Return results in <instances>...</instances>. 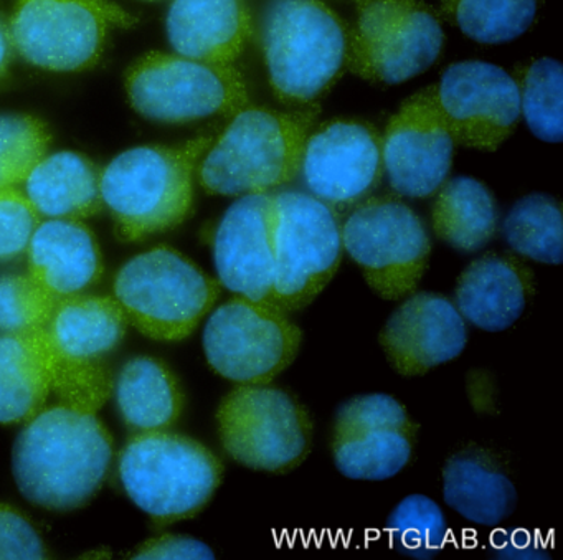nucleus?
<instances>
[{
  "label": "nucleus",
  "instance_id": "obj_23",
  "mask_svg": "<svg viewBox=\"0 0 563 560\" xmlns=\"http://www.w3.org/2000/svg\"><path fill=\"white\" fill-rule=\"evenodd\" d=\"M27 249L32 278L58 299L80 295L103 273L97 239L78 220L38 223Z\"/></svg>",
  "mask_w": 563,
  "mask_h": 560
},
{
  "label": "nucleus",
  "instance_id": "obj_20",
  "mask_svg": "<svg viewBox=\"0 0 563 560\" xmlns=\"http://www.w3.org/2000/svg\"><path fill=\"white\" fill-rule=\"evenodd\" d=\"M536 292V273L519 255L490 252L461 272L453 303L474 328L503 332L519 321Z\"/></svg>",
  "mask_w": 563,
  "mask_h": 560
},
{
  "label": "nucleus",
  "instance_id": "obj_7",
  "mask_svg": "<svg viewBox=\"0 0 563 560\" xmlns=\"http://www.w3.org/2000/svg\"><path fill=\"white\" fill-rule=\"evenodd\" d=\"M219 296L220 283L170 246L134 256L114 279L126 318L156 341L189 338Z\"/></svg>",
  "mask_w": 563,
  "mask_h": 560
},
{
  "label": "nucleus",
  "instance_id": "obj_38",
  "mask_svg": "<svg viewBox=\"0 0 563 560\" xmlns=\"http://www.w3.org/2000/svg\"><path fill=\"white\" fill-rule=\"evenodd\" d=\"M494 552L507 559H536L540 553L539 543L527 532H514L504 539L493 540Z\"/></svg>",
  "mask_w": 563,
  "mask_h": 560
},
{
  "label": "nucleus",
  "instance_id": "obj_12",
  "mask_svg": "<svg viewBox=\"0 0 563 560\" xmlns=\"http://www.w3.org/2000/svg\"><path fill=\"white\" fill-rule=\"evenodd\" d=\"M133 22L108 0H19L8 29L12 48L34 67L80 72L98 64L113 25Z\"/></svg>",
  "mask_w": 563,
  "mask_h": 560
},
{
  "label": "nucleus",
  "instance_id": "obj_22",
  "mask_svg": "<svg viewBox=\"0 0 563 560\" xmlns=\"http://www.w3.org/2000/svg\"><path fill=\"white\" fill-rule=\"evenodd\" d=\"M243 0H174L167 35L177 54L207 64L232 65L252 35Z\"/></svg>",
  "mask_w": 563,
  "mask_h": 560
},
{
  "label": "nucleus",
  "instance_id": "obj_24",
  "mask_svg": "<svg viewBox=\"0 0 563 560\" xmlns=\"http://www.w3.org/2000/svg\"><path fill=\"white\" fill-rule=\"evenodd\" d=\"M55 365L47 328L0 336V424H24L44 408Z\"/></svg>",
  "mask_w": 563,
  "mask_h": 560
},
{
  "label": "nucleus",
  "instance_id": "obj_31",
  "mask_svg": "<svg viewBox=\"0 0 563 560\" xmlns=\"http://www.w3.org/2000/svg\"><path fill=\"white\" fill-rule=\"evenodd\" d=\"M385 529L391 549L410 559H434L446 546V517L437 501L424 494L401 499L388 516Z\"/></svg>",
  "mask_w": 563,
  "mask_h": 560
},
{
  "label": "nucleus",
  "instance_id": "obj_28",
  "mask_svg": "<svg viewBox=\"0 0 563 560\" xmlns=\"http://www.w3.org/2000/svg\"><path fill=\"white\" fill-rule=\"evenodd\" d=\"M117 398L124 421L141 431L167 430L184 410L176 375L153 358L126 362L118 378Z\"/></svg>",
  "mask_w": 563,
  "mask_h": 560
},
{
  "label": "nucleus",
  "instance_id": "obj_9",
  "mask_svg": "<svg viewBox=\"0 0 563 560\" xmlns=\"http://www.w3.org/2000/svg\"><path fill=\"white\" fill-rule=\"evenodd\" d=\"M273 303L286 312L311 305L344 255L339 213L311 194L276 193Z\"/></svg>",
  "mask_w": 563,
  "mask_h": 560
},
{
  "label": "nucleus",
  "instance_id": "obj_37",
  "mask_svg": "<svg viewBox=\"0 0 563 560\" xmlns=\"http://www.w3.org/2000/svg\"><path fill=\"white\" fill-rule=\"evenodd\" d=\"M134 559H216V552L202 540L189 536L166 534L157 539L147 540L134 553Z\"/></svg>",
  "mask_w": 563,
  "mask_h": 560
},
{
  "label": "nucleus",
  "instance_id": "obj_32",
  "mask_svg": "<svg viewBox=\"0 0 563 560\" xmlns=\"http://www.w3.org/2000/svg\"><path fill=\"white\" fill-rule=\"evenodd\" d=\"M520 113L533 136L547 143H560L563 136L562 65L553 58H540L517 72Z\"/></svg>",
  "mask_w": 563,
  "mask_h": 560
},
{
  "label": "nucleus",
  "instance_id": "obj_8",
  "mask_svg": "<svg viewBox=\"0 0 563 560\" xmlns=\"http://www.w3.org/2000/svg\"><path fill=\"white\" fill-rule=\"evenodd\" d=\"M344 252L375 295L400 301L417 292L428 268L431 240L423 220L397 197H367L341 222Z\"/></svg>",
  "mask_w": 563,
  "mask_h": 560
},
{
  "label": "nucleus",
  "instance_id": "obj_34",
  "mask_svg": "<svg viewBox=\"0 0 563 560\" xmlns=\"http://www.w3.org/2000/svg\"><path fill=\"white\" fill-rule=\"evenodd\" d=\"M60 299L31 275L0 276V332L45 329Z\"/></svg>",
  "mask_w": 563,
  "mask_h": 560
},
{
  "label": "nucleus",
  "instance_id": "obj_18",
  "mask_svg": "<svg viewBox=\"0 0 563 560\" xmlns=\"http://www.w3.org/2000/svg\"><path fill=\"white\" fill-rule=\"evenodd\" d=\"M466 344V321L440 293H411L378 332L388 365L401 377L427 375L460 358Z\"/></svg>",
  "mask_w": 563,
  "mask_h": 560
},
{
  "label": "nucleus",
  "instance_id": "obj_19",
  "mask_svg": "<svg viewBox=\"0 0 563 560\" xmlns=\"http://www.w3.org/2000/svg\"><path fill=\"white\" fill-rule=\"evenodd\" d=\"M275 194L240 197L227 210L213 237L220 283L253 301L273 303L275 278Z\"/></svg>",
  "mask_w": 563,
  "mask_h": 560
},
{
  "label": "nucleus",
  "instance_id": "obj_13",
  "mask_svg": "<svg viewBox=\"0 0 563 560\" xmlns=\"http://www.w3.org/2000/svg\"><path fill=\"white\" fill-rule=\"evenodd\" d=\"M443 44L440 21L423 2L358 0L347 65L372 84H404L434 65Z\"/></svg>",
  "mask_w": 563,
  "mask_h": 560
},
{
  "label": "nucleus",
  "instance_id": "obj_11",
  "mask_svg": "<svg viewBox=\"0 0 563 560\" xmlns=\"http://www.w3.org/2000/svg\"><path fill=\"white\" fill-rule=\"evenodd\" d=\"M126 91L137 113L161 123H190L232 114L249 103L245 80L232 65L159 52H151L131 65Z\"/></svg>",
  "mask_w": 563,
  "mask_h": 560
},
{
  "label": "nucleus",
  "instance_id": "obj_5",
  "mask_svg": "<svg viewBox=\"0 0 563 560\" xmlns=\"http://www.w3.org/2000/svg\"><path fill=\"white\" fill-rule=\"evenodd\" d=\"M223 471L222 460L206 444L166 430L134 435L120 458L128 496L157 524L202 513L222 484Z\"/></svg>",
  "mask_w": 563,
  "mask_h": 560
},
{
  "label": "nucleus",
  "instance_id": "obj_21",
  "mask_svg": "<svg viewBox=\"0 0 563 560\" xmlns=\"http://www.w3.org/2000/svg\"><path fill=\"white\" fill-rule=\"evenodd\" d=\"M441 477L444 503L470 523L496 527L516 510V483L489 448L466 443L451 451Z\"/></svg>",
  "mask_w": 563,
  "mask_h": 560
},
{
  "label": "nucleus",
  "instance_id": "obj_3",
  "mask_svg": "<svg viewBox=\"0 0 563 560\" xmlns=\"http://www.w3.org/2000/svg\"><path fill=\"white\" fill-rule=\"evenodd\" d=\"M260 34L269 85L283 103H312L347 67V28L322 0H269Z\"/></svg>",
  "mask_w": 563,
  "mask_h": 560
},
{
  "label": "nucleus",
  "instance_id": "obj_33",
  "mask_svg": "<svg viewBox=\"0 0 563 560\" xmlns=\"http://www.w3.org/2000/svg\"><path fill=\"white\" fill-rule=\"evenodd\" d=\"M51 133L29 114L0 117V189L18 187L47 156Z\"/></svg>",
  "mask_w": 563,
  "mask_h": 560
},
{
  "label": "nucleus",
  "instance_id": "obj_14",
  "mask_svg": "<svg viewBox=\"0 0 563 560\" xmlns=\"http://www.w3.org/2000/svg\"><path fill=\"white\" fill-rule=\"evenodd\" d=\"M420 424L390 394L355 395L335 410L331 425L332 461L342 476L384 481L408 466Z\"/></svg>",
  "mask_w": 563,
  "mask_h": 560
},
{
  "label": "nucleus",
  "instance_id": "obj_35",
  "mask_svg": "<svg viewBox=\"0 0 563 560\" xmlns=\"http://www.w3.org/2000/svg\"><path fill=\"white\" fill-rule=\"evenodd\" d=\"M41 213L15 187L0 189V262L18 259L27 250Z\"/></svg>",
  "mask_w": 563,
  "mask_h": 560
},
{
  "label": "nucleus",
  "instance_id": "obj_1",
  "mask_svg": "<svg viewBox=\"0 0 563 560\" xmlns=\"http://www.w3.org/2000/svg\"><path fill=\"white\" fill-rule=\"evenodd\" d=\"M113 440L93 410L57 405L29 420L14 448L19 490L48 510L78 509L110 470Z\"/></svg>",
  "mask_w": 563,
  "mask_h": 560
},
{
  "label": "nucleus",
  "instance_id": "obj_4",
  "mask_svg": "<svg viewBox=\"0 0 563 560\" xmlns=\"http://www.w3.org/2000/svg\"><path fill=\"white\" fill-rule=\"evenodd\" d=\"M314 113L242 108L199 167L203 189L213 196L268 194L291 183Z\"/></svg>",
  "mask_w": 563,
  "mask_h": 560
},
{
  "label": "nucleus",
  "instance_id": "obj_6",
  "mask_svg": "<svg viewBox=\"0 0 563 560\" xmlns=\"http://www.w3.org/2000/svg\"><path fill=\"white\" fill-rule=\"evenodd\" d=\"M216 421L225 453L262 473H291L305 463L314 441L309 408L272 384H236L220 402Z\"/></svg>",
  "mask_w": 563,
  "mask_h": 560
},
{
  "label": "nucleus",
  "instance_id": "obj_2",
  "mask_svg": "<svg viewBox=\"0 0 563 560\" xmlns=\"http://www.w3.org/2000/svg\"><path fill=\"white\" fill-rule=\"evenodd\" d=\"M212 140L183 146H141L101 171V199L124 240H143L180 226L192 212L194 173Z\"/></svg>",
  "mask_w": 563,
  "mask_h": 560
},
{
  "label": "nucleus",
  "instance_id": "obj_25",
  "mask_svg": "<svg viewBox=\"0 0 563 560\" xmlns=\"http://www.w3.org/2000/svg\"><path fill=\"white\" fill-rule=\"evenodd\" d=\"M126 326L117 299L75 295L60 299L47 334L58 362L95 365L120 344Z\"/></svg>",
  "mask_w": 563,
  "mask_h": 560
},
{
  "label": "nucleus",
  "instance_id": "obj_15",
  "mask_svg": "<svg viewBox=\"0 0 563 560\" xmlns=\"http://www.w3.org/2000/svg\"><path fill=\"white\" fill-rule=\"evenodd\" d=\"M434 101L454 143L494 151L516 130L520 95L516 78L496 65L460 62L441 75Z\"/></svg>",
  "mask_w": 563,
  "mask_h": 560
},
{
  "label": "nucleus",
  "instance_id": "obj_36",
  "mask_svg": "<svg viewBox=\"0 0 563 560\" xmlns=\"http://www.w3.org/2000/svg\"><path fill=\"white\" fill-rule=\"evenodd\" d=\"M48 550L35 527L8 504H0V559H47Z\"/></svg>",
  "mask_w": 563,
  "mask_h": 560
},
{
  "label": "nucleus",
  "instance_id": "obj_39",
  "mask_svg": "<svg viewBox=\"0 0 563 560\" xmlns=\"http://www.w3.org/2000/svg\"><path fill=\"white\" fill-rule=\"evenodd\" d=\"M12 52H14V48H12L11 37H9L8 25L0 21V80L8 74Z\"/></svg>",
  "mask_w": 563,
  "mask_h": 560
},
{
  "label": "nucleus",
  "instance_id": "obj_16",
  "mask_svg": "<svg viewBox=\"0 0 563 560\" xmlns=\"http://www.w3.org/2000/svg\"><path fill=\"white\" fill-rule=\"evenodd\" d=\"M299 171L312 197L335 212L352 209L384 173L382 136L362 121H331L306 138Z\"/></svg>",
  "mask_w": 563,
  "mask_h": 560
},
{
  "label": "nucleus",
  "instance_id": "obj_17",
  "mask_svg": "<svg viewBox=\"0 0 563 560\" xmlns=\"http://www.w3.org/2000/svg\"><path fill=\"white\" fill-rule=\"evenodd\" d=\"M453 150V136L431 87L405 101L388 121L382 136V166L398 196L428 199L448 179Z\"/></svg>",
  "mask_w": 563,
  "mask_h": 560
},
{
  "label": "nucleus",
  "instance_id": "obj_30",
  "mask_svg": "<svg viewBox=\"0 0 563 560\" xmlns=\"http://www.w3.org/2000/svg\"><path fill=\"white\" fill-rule=\"evenodd\" d=\"M539 0H446L451 21L479 44H504L529 31Z\"/></svg>",
  "mask_w": 563,
  "mask_h": 560
},
{
  "label": "nucleus",
  "instance_id": "obj_26",
  "mask_svg": "<svg viewBox=\"0 0 563 560\" xmlns=\"http://www.w3.org/2000/svg\"><path fill=\"white\" fill-rule=\"evenodd\" d=\"M101 169L74 151L45 156L25 180V196L41 216L81 220L100 212Z\"/></svg>",
  "mask_w": 563,
  "mask_h": 560
},
{
  "label": "nucleus",
  "instance_id": "obj_10",
  "mask_svg": "<svg viewBox=\"0 0 563 560\" xmlns=\"http://www.w3.org/2000/svg\"><path fill=\"white\" fill-rule=\"evenodd\" d=\"M301 348V328L289 312L240 295L220 305L203 331L210 369L233 384H272Z\"/></svg>",
  "mask_w": 563,
  "mask_h": 560
},
{
  "label": "nucleus",
  "instance_id": "obj_27",
  "mask_svg": "<svg viewBox=\"0 0 563 560\" xmlns=\"http://www.w3.org/2000/svg\"><path fill=\"white\" fill-rule=\"evenodd\" d=\"M497 204L486 184L473 177L444 180L434 194L431 226L434 235L463 253L483 250L497 232Z\"/></svg>",
  "mask_w": 563,
  "mask_h": 560
},
{
  "label": "nucleus",
  "instance_id": "obj_29",
  "mask_svg": "<svg viewBox=\"0 0 563 560\" xmlns=\"http://www.w3.org/2000/svg\"><path fill=\"white\" fill-rule=\"evenodd\" d=\"M504 239L520 259L543 265L563 260L562 207L555 197L530 194L514 204L503 226Z\"/></svg>",
  "mask_w": 563,
  "mask_h": 560
}]
</instances>
